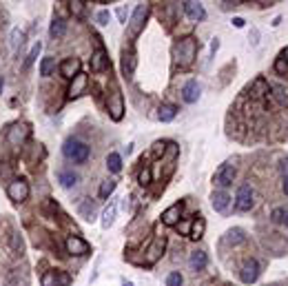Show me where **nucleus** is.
<instances>
[{
    "label": "nucleus",
    "mask_w": 288,
    "mask_h": 286,
    "mask_svg": "<svg viewBox=\"0 0 288 286\" xmlns=\"http://www.w3.org/2000/svg\"><path fill=\"white\" fill-rule=\"evenodd\" d=\"M149 14H151V5L149 3H140L136 7V11H133V16H131V22H129V31H131V36H138L140 31H142Z\"/></svg>",
    "instance_id": "obj_3"
},
{
    "label": "nucleus",
    "mask_w": 288,
    "mask_h": 286,
    "mask_svg": "<svg viewBox=\"0 0 288 286\" xmlns=\"http://www.w3.org/2000/svg\"><path fill=\"white\" fill-rule=\"evenodd\" d=\"M78 215H80L82 220H87V222H93L95 220V202H91V200H82L80 206H78Z\"/></svg>",
    "instance_id": "obj_24"
},
{
    "label": "nucleus",
    "mask_w": 288,
    "mask_h": 286,
    "mask_svg": "<svg viewBox=\"0 0 288 286\" xmlns=\"http://www.w3.org/2000/svg\"><path fill=\"white\" fill-rule=\"evenodd\" d=\"M175 115H177L175 105H162L160 109H157V120H160V122H171Z\"/></svg>",
    "instance_id": "obj_27"
},
{
    "label": "nucleus",
    "mask_w": 288,
    "mask_h": 286,
    "mask_svg": "<svg viewBox=\"0 0 288 286\" xmlns=\"http://www.w3.org/2000/svg\"><path fill=\"white\" fill-rule=\"evenodd\" d=\"M275 71H277L279 76H286L288 74V62L284 58H277V62H275Z\"/></svg>",
    "instance_id": "obj_40"
},
{
    "label": "nucleus",
    "mask_w": 288,
    "mask_h": 286,
    "mask_svg": "<svg viewBox=\"0 0 288 286\" xmlns=\"http://www.w3.org/2000/svg\"><path fill=\"white\" fill-rule=\"evenodd\" d=\"M182 7H184V14L188 16V20H193V22H202L206 18V11H204V7H202L200 3L188 0V3H182Z\"/></svg>",
    "instance_id": "obj_18"
},
{
    "label": "nucleus",
    "mask_w": 288,
    "mask_h": 286,
    "mask_svg": "<svg viewBox=\"0 0 288 286\" xmlns=\"http://www.w3.org/2000/svg\"><path fill=\"white\" fill-rule=\"evenodd\" d=\"M255 204V191L250 184H242L237 188V198H235V209L237 211H250Z\"/></svg>",
    "instance_id": "obj_5"
},
{
    "label": "nucleus",
    "mask_w": 288,
    "mask_h": 286,
    "mask_svg": "<svg viewBox=\"0 0 288 286\" xmlns=\"http://www.w3.org/2000/svg\"><path fill=\"white\" fill-rule=\"evenodd\" d=\"M281 58H284L286 62H288V47H286V49H284V53H281Z\"/></svg>",
    "instance_id": "obj_51"
},
{
    "label": "nucleus",
    "mask_w": 288,
    "mask_h": 286,
    "mask_svg": "<svg viewBox=\"0 0 288 286\" xmlns=\"http://www.w3.org/2000/svg\"><path fill=\"white\" fill-rule=\"evenodd\" d=\"M164 151H167V142H155L153 144V153L155 155H162Z\"/></svg>",
    "instance_id": "obj_42"
},
{
    "label": "nucleus",
    "mask_w": 288,
    "mask_h": 286,
    "mask_svg": "<svg viewBox=\"0 0 288 286\" xmlns=\"http://www.w3.org/2000/svg\"><path fill=\"white\" fill-rule=\"evenodd\" d=\"M87 87H89V76L80 71L69 84V98H80L84 91H87Z\"/></svg>",
    "instance_id": "obj_15"
},
{
    "label": "nucleus",
    "mask_w": 288,
    "mask_h": 286,
    "mask_svg": "<svg viewBox=\"0 0 288 286\" xmlns=\"http://www.w3.org/2000/svg\"><path fill=\"white\" fill-rule=\"evenodd\" d=\"M268 93H271V84H268L264 78H257V80L250 84V98L260 100V98H266Z\"/></svg>",
    "instance_id": "obj_22"
},
{
    "label": "nucleus",
    "mask_w": 288,
    "mask_h": 286,
    "mask_svg": "<svg viewBox=\"0 0 288 286\" xmlns=\"http://www.w3.org/2000/svg\"><path fill=\"white\" fill-rule=\"evenodd\" d=\"M78 74H80V60L78 58H67L60 62V76L67 78V80H73Z\"/></svg>",
    "instance_id": "obj_17"
},
{
    "label": "nucleus",
    "mask_w": 288,
    "mask_h": 286,
    "mask_svg": "<svg viewBox=\"0 0 288 286\" xmlns=\"http://www.w3.org/2000/svg\"><path fill=\"white\" fill-rule=\"evenodd\" d=\"M22 42H24V34L20 31V29H14L11 31V49H18V47H22Z\"/></svg>",
    "instance_id": "obj_35"
},
{
    "label": "nucleus",
    "mask_w": 288,
    "mask_h": 286,
    "mask_svg": "<svg viewBox=\"0 0 288 286\" xmlns=\"http://www.w3.org/2000/svg\"><path fill=\"white\" fill-rule=\"evenodd\" d=\"M164 248H167V237H164V235H157L155 240H153V244L149 246V251H146L144 262H146L149 266H151V264H155V262L162 258Z\"/></svg>",
    "instance_id": "obj_10"
},
{
    "label": "nucleus",
    "mask_w": 288,
    "mask_h": 286,
    "mask_svg": "<svg viewBox=\"0 0 288 286\" xmlns=\"http://www.w3.org/2000/svg\"><path fill=\"white\" fill-rule=\"evenodd\" d=\"M62 153H65L67 160H71L73 164H84L89 160V155H91V149H89V144L80 142V140L67 138L65 147H62Z\"/></svg>",
    "instance_id": "obj_2"
},
{
    "label": "nucleus",
    "mask_w": 288,
    "mask_h": 286,
    "mask_svg": "<svg viewBox=\"0 0 288 286\" xmlns=\"http://www.w3.org/2000/svg\"><path fill=\"white\" fill-rule=\"evenodd\" d=\"M40 51H42V42H36V45H34V49L29 51V56H27V60H24V65H22V69H24V71H27L29 67H31V65L36 62V58L40 56Z\"/></svg>",
    "instance_id": "obj_33"
},
{
    "label": "nucleus",
    "mask_w": 288,
    "mask_h": 286,
    "mask_svg": "<svg viewBox=\"0 0 288 286\" xmlns=\"http://www.w3.org/2000/svg\"><path fill=\"white\" fill-rule=\"evenodd\" d=\"M281 175H284V178H288V160H281Z\"/></svg>",
    "instance_id": "obj_46"
},
{
    "label": "nucleus",
    "mask_w": 288,
    "mask_h": 286,
    "mask_svg": "<svg viewBox=\"0 0 288 286\" xmlns=\"http://www.w3.org/2000/svg\"><path fill=\"white\" fill-rule=\"evenodd\" d=\"M115 213H118V206H115V204H109L107 209H104V213H102V229H109L115 222Z\"/></svg>",
    "instance_id": "obj_28"
},
{
    "label": "nucleus",
    "mask_w": 288,
    "mask_h": 286,
    "mask_svg": "<svg viewBox=\"0 0 288 286\" xmlns=\"http://www.w3.org/2000/svg\"><path fill=\"white\" fill-rule=\"evenodd\" d=\"M281 220H284V209L279 206V209L273 211V222H281Z\"/></svg>",
    "instance_id": "obj_43"
},
{
    "label": "nucleus",
    "mask_w": 288,
    "mask_h": 286,
    "mask_svg": "<svg viewBox=\"0 0 288 286\" xmlns=\"http://www.w3.org/2000/svg\"><path fill=\"white\" fill-rule=\"evenodd\" d=\"M115 186H118V182H115V180H104L102 184H100V191H98V193H100L102 200H107L115 191Z\"/></svg>",
    "instance_id": "obj_34"
},
{
    "label": "nucleus",
    "mask_w": 288,
    "mask_h": 286,
    "mask_svg": "<svg viewBox=\"0 0 288 286\" xmlns=\"http://www.w3.org/2000/svg\"><path fill=\"white\" fill-rule=\"evenodd\" d=\"M109 53L102 49V47H98V49L91 53V71L93 74H102V71H107L109 69Z\"/></svg>",
    "instance_id": "obj_13"
},
{
    "label": "nucleus",
    "mask_w": 288,
    "mask_h": 286,
    "mask_svg": "<svg viewBox=\"0 0 288 286\" xmlns=\"http://www.w3.org/2000/svg\"><path fill=\"white\" fill-rule=\"evenodd\" d=\"M271 91H273L275 100H277L279 105H288V89L286 87H281V84H273Z\"/></svg>",
    "instance_id": "obj_32"
},
{
    "label": "nucleus",
    "mask_w": 288,
    "mask_h": 286,
    "mask_svg": "<svg viewBox=\"0 0 288 286\" xmlns=\"http://www.w3.org/2000/svg\"><path fill=\"white\" fill-rule=\"evenodd\" d=\"M204 229H206L204 217H200V215H198V220H193V222H191V237H193V240H200V237L204 235Z\"/></svg>",
    "instance_id": "obj_31"
},
{
    "label": "nucleus",
    "mask_w": 288,
    "mask_h": 286,
    "mask_svg": "<svg viewBox=\"0 0 288 286\" xmlns=\"http://www.w3.org/2000/svg\"><path fill=\"white\" fill-rule=\"evenodd\" d=\"M107 109H109V115H111V120L120 122L122 115H124V102H122V93H120L118 89H113V93L109 96Z\"/></svg>",
    "instance_id": "obj_8"
},
{
    "label": "nucleus",
    "mask_w": 288,
    "mask_h": 286,
    "mask_svg": "<svg viewBox=\"0 0 288 286\" xmlns=\"http://www.w3.org/2000/svg\"><path fill=\"white\" fill-rule=\"evenodd\" d=\"M65 246H67V253L78 255V258H82V255H89L91 253V246L82 240V237H78V235H69V237H67Z\"/></svg>",
    "instance_id": "obj_9"
},
{
    "label": "nucleus",
    "mask_w": 288,
    "mask_h": 286,
    "mask_svg": "<svg viewBox=\"0 0 288 286\" xmlns=\"http://www.w3.org/2000/svg\"><path fill=\"white\" fill-rule=\"evenodd\" d=\"M65 34H67V22H65V18H53L51 27H49V36H51L53 40H60V38H65Z\"/></svg>",
    "instance_id": "obj_25"
},
{
    "label": "nucleus",
    "mask_w": 288,
    "mask_h": 286,
    "mask_svg": "<svg viewBox=\"0 0 288 286\" xmlns=\"http://www.w3.org/2000/svg\"><path fill=\"white\" fill-rule=\"evenodd\" d=\"M95 20H98V25H109V20H111V14H109L107 9H102L100 14H98Z\"/></svg>",
    "instance_id": "obj_41"
},
{
    "label": "nucleus",
    "mask_w": 288,
    "mask_h": 286,
    "mask_svg": "<svg viewBox=\"0 0 288 286\" xmlns=\"http://www.w3.org/2000/svg\"><path fill=\"white\" fill-rule=\"evenodd\" d=\"M29 138V126L27 124H14L11 129L7 131V140H9V144L11 147H22L24 144V140Z\"/></svg>",
    "instance_id": "obj_11"
},
{
    "label": "nucleus",
    "mask_w": 288,
    "mask_h": 286,
    "mask_svg": "<svg viewBox=\"0 0 288 286\" xmlns=\"http://www.w3.org/2000/svg\"><path fill=\"white\" fill-rule=\"evenodd\" d=\"M122 286H133V282H124V284H122Z\"/></svg>",
    "instance_id": "obj_53"
},
{
    "label": "nucleus",
    "mask_w": 288,
    "mask_h": 286,
    "mask_svg": "<svg viewBox=\"0 0 288 286\" xmlns=\"http://www.w3.org/2000/svg\"><path fill=\"white\" fill-rule=\"evenodd\" d=\"M3 87H5V78L0 76V91H3Z\"/></svg>",
    "instance_id": "obj_52"
},
{
    "label": "nucleus",
    "mask_w": 288,
    "mask_h": 286,
    "mask_svg": "<svg viewBox=\"0 0 288 286\" xmlns=\"http://www.w3.org/2000/svg\"><path fill=\"white\" fill-rule=\"evenodd\" d=\"M198 49H200V42L195 38H182L177 40L173 45V60H175V67H180V69H186V67H191L195 62V58H198Z\"/></svg>",
    "instance_id": "obj_1"
},
{
    "label": "nucleus",
    "mask_w": 288,
    "mask_h": 286,
    "mask_svg": "<svg viewBox=\"0 0 288 286\" xmlns=\"http://www.w3.org/2000/svg\"><path fill=\"white\" fill-rule=\"evenodd\" d=\"M107 169L111 173H120L122 171V157H120V153H109L107 155Z\"/></svg>",
    "instance_id": "obj_30"
},
{
    "label": "nucleus",
    "mask_w": 288,
    "mask_h": 286,
    "mask_svg": "<svg viewBox=\"0 0 288 286\" xmlns=\"http://www.w3.org/2000/svg\"><path fill=\"white\" fill-rule=\"evenodd\" d=\"M224 242L229 246H237V244H242V242H246V235H244V231L240 227H235V229H231L229 233L224 235Z\"/></svg>",
    "instance_id": "obj_26"
},
{
    "label": "nucleus",
    "mask_w": 288,
    "mask_h": 286,
    "mask_svg": "<svg viewBox=\"0 0 288 286\" xmlns=\"http://www.w3.org/2000/svg\"><path fill=\"white\" fill-rule=\"evenodd\" d=\"M11 251H14V255H22V240L18 233L11 235Z\"/></svg>",
    "instance_id": "obj_39"
},
{
    "label": "nucleus",
    "mask_w": 288,
    "mask_h": 286,
    "mask_svg": "<svg viewBox=\"0 0 288 286\" xmlns=\"http://www.w3.org/2000/svg\"><path fill=\"white\" fill-rule=\"evenodd\" d=\"M136 51L133 49H124V53H122V74H124L126 80H131L133 74H136Z\"/></svg>",
    "instance_id": "obj_19"
},
{
    "label": "nucleus",
    "mask_w": 288,
    "mask_h": 286,
    "mask_svg": "<svg viewBox=\"0 0 288 286\" xmlns=\"http://www.w3.org/2000/svg\"><path fill=\"white\" fill-rule=\"evenodd\" d=\"M281 222H284L286 227H288V209H284V220H281Z\"/></svg>",
    "instance_id": "obj_49"
},
{
    "label": "nucleus",
    "mask_w": 288,
    "mask_h": 286,
    "mask_svg": "<svg viewBox=\"0 0 288 286\" xmlns=\"http://www.w3.org/2000/svg\"><path fill=\"white\" fill-rule=\"evenodd\" d=\"M7 196L11 202H24L29 198V182L22 178H16L14 182H9L7 186Z\"/></svg>",
    "instance_id": "obj_6"
},
{
    "label": "nucleus",
    "mask_w": 288,
    "mask_h": 286,
    "mask_svg": "<svg viewBox=\"0 0 288 286\" xmlns=\"http://www.w3.org/2000/svg\"><path fill=\"white\" fill-rule=\"evenodd\" d=\"M284 193L288 196V178H284Z\"/></svg>",
    "instance_id": "obj_50"
},
{
    "label": "nucleus",
    "mask_w": 288,
    "mask_h": 286,
    "mask_svg": "<svg viewBox=\"0 0 288 286\" xmlns=\"http://www.w3.org/2000/svg\"><path fill=\"white\" fill-rule=\"evenodd\" d=\"M58 182H60V186H65V188H73L78 182H80V175L73 171V169H60Z\"/></svg>",
    "instance_id": "obj_21"
},
{
    "label": "nucleus",
    "mask_w": 288,
    "mask_h": 286,
    "mask_svg": "<svg viewBox=\"0 0 288 286\" xmlns=\"http://www.w3.org/2000/svg\"><path fill=\"white\" fill-rule=\"evenodd\" d=\"M40 284L42 286H69L71 275L65 271H47V273H42Z\"/></svg>",
    "instance_id": "obj_7"
},
{
    "label": "nucleus",
    "mask_w": 288,
    "mask_h": 286,
    "mask_svg": "<svg viewBox=\"0 0 288 286\" xmlns=\"http://www.w3.org/2000/svg\"><path fill=\"white\" fill-rule=\"evenodd\" d=\"M233 25H235L237 29H242L244 27V18H233Z\"/></svg>",
    "instance_id": "obj_48"
},
{
    "label": "nucleus",
    "mask_w": 288,
    "mask_h": 286,
    "mask_svg": "<svg viewBox=\"0 0 288 286\" xmlns=\"http://www.w3.org/2000/svg\"><path fill=\"white\" fill-rule=\"evenodd\" d=\"M229 204H231V196H229V191H226V188H217V191H213L211 206L217 213H224L226 209H229Z\"/></svg>",
    "instance_id": "obj_16"
},
{
    "label": "nucleus",
    "mask_w": 288,
    "mask_h": 286,
    "mask_svg": "<svg viewBox=\"0 0 288 286\" xmlns=\"http://www.w3.org/2000/svg\"><path fill=\"white\" fill-rule=\"evenodd\" d=\"M222 5V9H231V7H240L242 3H237V0H233V3H219Z\"/></svg>",
    "instance_id": "obj_45"
},
{
    "label": "nucleus",
    "mask_w": 288,
    "mask_h": 286,
    "mask_svg": "<svg viewBox=\"0 0 288 286\" xmlns=\"http://www.w3.org/2000/svg\"><path fill=\"white\" fill-rule=\"evenodd\" d=\"M118 18H120L122 22L126 20V9H124V7H118Z\"/></svg>",
    "instance_id": "obj_47"
},
{
    "label": "nucleus",
    "mask_w": 288,
    "mask_h": 286,
    "mask_svg": "<svg viewBox=\"0 0 288 286\" xmlns=\"http://www.w3.org/2000/svg\"><path fill=\"white\" fill-rule=\"evenodd\" d=\"M69 9H71V14L78 16V18L84 16V3H80V0H73V3H69Z\"/></svg>",
    "instance_id": "obj_38"
},
{
    "label": "nucleus",
    "mask_w": 288,
    "mask_h": 286,
    "mask_svg": "<svg viewBox=\"0 0 288 286\" xmlns=\"http://www.w3.org/2000/svg\"><path fill=\"white\" fill-rule=\"evenodd\" d=\"M257 277H260V264H257V260H246L240 271V279L244 284H255Z\"/></svg>",
    "instance_id": "obj_12"
},
{
    "label": "nucleus",
    "mask_w": 288,
    "mask_h": 286,
    "mask_svg": "<svg viewBox=\"0 0 288 286\" xmlns=\"http://www.w3.org/2000/svg\"><path fill=\"white\" fill-rule=\"evenodd\" d=\"M182 282H184V277H182V273H180V271L169 273V277H167V286H182Z\"/></svg>",
    "instance_id": "obj_37"
},
{
    "label": "nucleus",
    "mask_w": 288,
    "mask_h": 286,
    "mask_svg": "<svg viewBox=\"0 0 288 286\" xmlns=\"http://www.w3.org/2000/svg\"><path fill=\"white\" fill-rule=\"evenodd\" d=\"M235 175H237V169L233 167L231 162H224V164H219L217 171H215V175H213V184L219 186V188H226V186H231V184H233Z\"/></svg>",
    "instance_id": "obj_4"
},
{
    "label": "nucleus",
    "mask_w": 288,
    "mask_h": 286,
    "mask_svg": "<svg viewBox=\"0 0 288 286\" xmlns=\"http://www.w3.org/2000/svg\"><path fill=\"white\" fill-rule=\"evenodd\" d=\"M200 93H202V87L198 80H188L184 87H182V100H184L186 105H195V102L200 100Z\"/></svg>",
    "instance_id": "obj_14"
},
{
    "label": "nucleus",
    "mask_w": 288,
    "mask_h": 286,
    "mask_svg": "<svg viewBox=\"0 0 288 286\" xmlns=\"http://www.w3.org/2000/svg\"><path fill=\"white\" fill-rule=\"evenodd\" d=\"M53 69H56V58L53 56H45L42 58V62H40V76H51L53 74Z\"/></svg>",
    "instance_id": "obj_29"
},
{
    "label": "nucleus",
    "mask_w": 288,
    "mask_h": 286,
    "mask_svg": "<svg viewBox=\"0 0 288 286\" xmlns=\"http://www.w3.org/2000/svg\"><path fill=\"white\" fill-rule=\"evenodd\" d=\"M177 229L182 231L184 235H191V222H184V224H177Z\"/></svg>",
    "instance_id": "obj_44"
},
{
    "label": "nucleus",
    "mask_w": 288,
    "mask_h": 286,
    "mask_svg": "<svg viewBox=\"0 0 288 286\" xmlns=\"http://www.w3.org/2000/svg\"><path fill=\"white\" fill-rule=\"evenodd\" d=\"M206 264H208V255L204 251H193L191 258H188V266H191V271H195V273L204 271Z\"/></svg>",
    "instance_id": "obj_23"
},
{
    "label": "nucleus",
    "mask_w": 288,
    "mask_h": 286,
    "mask_svg": "<svg viewBox=\"0 0 288 286\" xmlns=\"http://www.w3.org/2000/svg\"><path fill=\"white\" fill-rule=\"evenodd\" d=\"M180 217H182V204L180 202L169 206V209L162 213V222L167 224V227H177V224H180Z\"/></svg>",
    "instance_id": "obj_20"
},
{
    "label": "nucleus",
    "mask_w": 288,
    "mask_h": 286,
    "mask_svg": "<svg viewBox=\"0 0 288 286\" xmlns=\"http://www.w3.org/2000/svg\"><path fill=\"white\" fill-rule=\"evenodd\" d=\"M151 180H153L151 169H149V167L140 169V173H138V182H140V184H142V186H149V184H151Z\"/></svg>",
    "instance_id": "obj_36"
}]
</instances>
